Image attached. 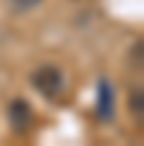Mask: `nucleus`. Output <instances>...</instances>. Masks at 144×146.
Instances as JSON below:
<instances>
[{
    "instance_id": "2",
    "label": "nucleus",
    "mask_w": 144,
    "mask_h": 146,
    "mask_svg": "<svg viewBox=\"0 0 144 146\" xmlns=\"http://www.w3.org/2000/svg\"><path fill=\"white\" fill-rule=\"evenodd\" d=\"M97 99H100L97 102V117L102 123H110L113 115H115V91H113V86L107 84L105 78L97 86Z\"/></svg>"
},
{
    "instance_id": "4",
    "label": "nucleus",
    "mask_w": 144,
    "mask_h": 146,
    "mask_svg": "<svg viewBox=\"0 0 144 146\" xmlns=\"http://www.w3.org/2000/svg\"><path fill=\"white\" fill-rule=\"evenodd\" d=\"M42 3V0H11V5L16 8V11H21V13H26V11H34Z\"/></svg>"
},
{
    "instance_id": "1",
    "label": "nucleus",
    "mask_w": 144,
    "mask_h": 146,
    "mask_svg": "<svg viewBox=\"0 0 144 146\" xmlns=\"http://www.w3.org/2000/svg\"><path fill=\"white\" fill-rule=\"evenodd\" d=\"M31 86L37 89L45 99H55L66 89V76L55 65H42V68H37L31 73Z\"/></svg>"
},
{
    "instance_id": "3",
    "label": "nucleus",
    "mask_w": 144,
    "mask_h": 146,
    "mask_svg": "<svg viewBox=\"0 0 144 146\" xmlns=\"http://www.w3.org/2000/svg\"><path fill=\"white\" fill-rule=\"evenodd\" d=\"M8 120H11V125H13L16 133L29 131V125H31V107L24 99H13L8 104Z\"/></svg>"
},
{
    "instance_id": "5",
    "label": "nucleus",
    "mask_w": 144,
    "mask_h": 146,
    "mask_svg": "<svg viewBox=\"0 0 144 146\" xmlns=\"http://www.w3.org/2000/svg\"><path fill=\"white\" fill-rule=\"evenodd\" d=\"M131 112L141 115V94L136 91V94H131Z\"/></svg>"
}]
</instances>
